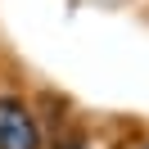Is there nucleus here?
I'll return each instance as SVG.
<instances>
[{
  "mask_svg": "<svg viewBox=\"0 0 149 149\" xmlns=\"http://www.w3.org/2000/svg\"><path fill=\"white\" fill-rule=\"evenodd\" d=\"M0 149H45L36 113L18 95H0Z\"/></svg>",
  "mask_w": 149,
  "mask_h": 149,
  "instance_id": "obj_1",
  "label": "nucleus"
},
{
  "mask_svg": "<svg viewBox=\"0 0 149 149\" xmlns=\"http://www.w3.org/2000/svg\"><path fill=\"white\" fill-rule=\"evenodd\" d=\"M54 149H95V140H86V136H63V140H54Z\"/></svg>",
  "mask_w": 149,
  "mask_h": 149,
  "instance_id": "obj_2",
  "label": "nucleus"
},
{
  "mask_svg": "<svg viewBox=\"0 0 149 149\" xmlns=\"http://www.w3.org/2000/svg\"><path fill=\"white\" fill-rule=\"evenodd\" d=\"M136 149H149V140H140V145H136Z\"/></svg>",
  "mask_w": 149,
  "mask_h": 149,
  "instance_id": "obj_3",
  "label": "nucleus"
}]
</instances>
